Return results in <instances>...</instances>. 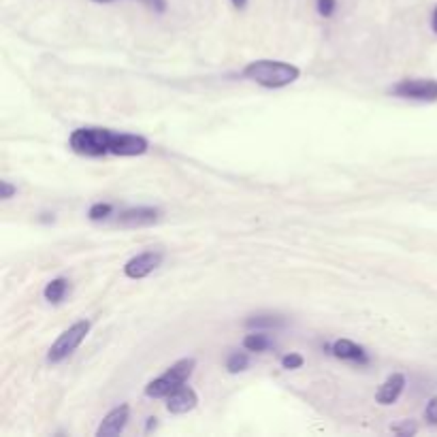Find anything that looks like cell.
<instances>
[{
	"label": "cell",
	"mask_w": 437,
	"mask_h": 437,
	"mask_svg": "<svg viewBox=\"0 0 437 437\" xmlns=\"http://www.w3.org/2000/svg\"><path fill=\"white\" fill-rule=\"evenodd\" d=\"M301 71L299 66L282 60H254L243 69V77L267 87V90H278V87H286L299 79Z\"/></svg>",
	"instance_id": "6da1fadb"
},
{
	"label": "cell",
	"mask_w": 437,
	"mask_h": 437,
	"mask_svg": "<svg viewBox=\"0 0 437 437\" xmlns=\"http://www.w3.org/2000/svg\"><path fill=\"white\" fill-rule=\"evenodd\" d=\"M113 130L109 128H96V126H85V128H75L69 137V148L87 158H101L111 154V143H113Z\"/></svg>",
	"instance_id": "7a4b0ae2"
},
{
	"label": "cell",
	"mask_w": 437,
	"mask_h": 437,
	"mask_svg": "<svg viewBox=\"0 0 437 437\" xmlns=\"http://www.w3.org/2000/svg\"><path fill=\"white\" fill-rule=\"evenodd\" d=\"M194 367H196L194 359H180L178 363H173L160 378L152 380L145 386V395L152 397V399L169 397L175 388H180V386H184L188 382V378L192 375Z\"/></svg>",
	"instance_id": "3957f363"
},
{
	"label": "cell",
	"mask_w": 437,
	"mask_h": 437,
	"mask_svg": "<svg viewBox=\"0 0 437 437\" xmlns=\"http://www.w3.org/2000/svg\"><path fill=\"white\" fill-rule=\"evenodd\" d=\"M92 329V322L90 320H77L75 324H71L50 348V352H48V361L52 365H58L62 363L64 359H69L75 350L83 343L85 335L90 333Z\"/></svg>",
	"instance_id": "277c9868"
},
{
	"label": "cell",
	"mask_w": 437,
	"mask_h": 437,
	"mask_svg": "<svg viewBox=\"0 0 437 437\" xmlns=\"http://www.w3.org/2000/svg\"><path fill=\"white\" fill-rule=\"evenodd\" d=\"M388 92L397 99L433 103L437 101V81L435 79H403L392 85Z\"/></svg>",
	"instance_id": "5b68a950"
},
{
	"label": "cell",
	"mask_w": 437,
	"mask_h": 437,
	"mask_svg": "<svg viewBox=\"0 0 437 437\" xmlns=\"http://www.w3.org/2000/svg\"><path fill=\"white\" fill-rule=\"evenodd\" d=\"M162 258H164V254L160 250L141 252L135 258H130L124 265V275L130 278V280H143L162 265Z\"/></svg>",
	"instance_id": "8992f818"
},
{
	"label": "cell",
	"mask_w": 437,
	"mask_h": 437,
	"mask_svg": "<svg viewBox=\"0 0 437 437\" xmlns=\"http://www.w3.org/2000/svg\"><path fill=\"white\" fill-rule=\"evenodd\" d=\"M160 220V209L156 207H148V205H141V207H128L124 211H120L117 215V224L120 227H126V229H139V227H150L154 222Z\"/></svg>",
	"instance_id": "52a82bcc"
},
{
	"label": "cell",
	"mask_w": 437,
	"mask_h": 437,
	"mask_svg": "<svg viewBox=\"0 0 437 437\" xmlns=\"http://www.w3.org/2000/svg\"><path fill=\"white\" fill-rule=\"evenodd\" d=\"M196 403H199V395L186 384L175 388L166 397V410L171 414H188L196 408Z\"/></svg>",
	"instance_id": "ba28073f"
},
{
	"label": "cell",
	"mask_w": 437,
	"mask_h": 437,
	"mask_svg": "<svg viewBox=\"0 0 437 437\" xmlns=\"http://www.w3.org/2000/svg\"><path fill=\"white\" fill-rule=\"evenodd\" d=\"M128 418H130V408L126 403L113 408L99 424L96 429V437H111V435H117L124 431V427L128 424Z\"/></svg>",
	"instance_id": "9c48e42d"
},
{
	"label": "cell",
	"mask_w": 437,
	"mask_h": 437,
	"mask_svg": "<svg viewBox=\"0 0 437 437\" xmlns=\"http://www.w3.org/2000/svg\"><path fill=\"white\" fill-rule=\"evenodd\" d=\"M403 388H406V375L403 373H392L375 390V401L380 406H392V403H395L401 397Z\"/></svg>",
	"instance_id": "30bf717a"
},
{
	"label": "cell",
	"mask_w": 437,
	"mask_h": 437,
	"mask_svg": "<svg viewBox=\"0 0 437 437\" xmlns=\"http://www.w3.org/2000/svg\"><path fill=\"white\" fill-rule=\"evenodd\" d=\"M331 354L341 359V361H352V363H359V365H367L369 363V357L365 352V348L350 341V339H337L333 341L331 345Z\"/></svg>",
	"instance_id": "8fae6325"
},
{
	"label": "cell",
	"mask_w": 437,
	"mask_h": 437,
	"mask_svg": "<svg viewBox=\"0 0 437 437\" xmlns=\"http://www.w3.org/2000/svg\"><path fill=\"white\" fill-rule=\"evenodd\" d=\"M286 324V320L278 314H258V316H250L245 320V327L248 329H256V331H262V329H282Z\"/></svg>",
	"instance_id": "7c38bea8"
},
{
	"label": "cell",
	"mask_w": 437,
	"mask_h": 437,
	"mask_svg": "<svg viewBox=\"0 0 437 437\" xmlns=\"http://www.w3.org/2000/svg\"><path fill=\"white\" fill-rule=\"evenodd\" d=\"M243 348L248 350V352H267L269 348H273V341H271V337H269L267 333L254 331V333L245 335Z\"/></svg>",
	"instance_id": "4fadbf2b"
},
{
	"label": "cell",
	"mask_w": 437,
	"mask_h": 437,
	"mask_svg": "<svg viewBox=\"0 0 437 437\" xmlns=\"http://www.w3.org/2000/svg\"><path fill=\"white\" fill-rule=\"evenodd\" d=\"M66 292H69V280L66 278H56V280H52L45 286V290H43V296H45L50 303L58 305V303H62Z\"/></svg>",
	"instance_id": "5bb4252c"
},
{
	"label": "cell",
	"mask_w": 437,
	"mask_h": 437,
	"mask_svg": "<svg viewBox=\"0 0 437 437\" xmlns=\"http://www.w3.org/2000/svg\"><path fill=\"white\" fill-rule=\"evenodd\" d=\"M113 215V205L111 203H94L90 209H87V217H90L92 222H101V220H107V217Z\"/></svg>",
	"instance_id": "9a60e30c"
},
{
	"label": "cell",
	"mask_w": 437,
	"mask_h": 437,
	"mask_svg": "<svg viewBox=\"0 0 437 437\" xmlns=\"http://www.w3.org/2000/svg\"><path fill=\"white\" fill-rule=\"evenodd\" d=\"M250 367V357L245 352H233L229 359H227V369L229 373H241Z\"/></svg>",
	"instance_id": "2e32d148"
},
{
	"label": "cell",
	"mask_w": 437,
	"mask_h": 437,
	"mask_svg": "<svg viewBox=\"0 0 437 437\" xmlns=\"http://www.w3.org/2000/svg\"><path fill=\"white\" fill-rule=\"evenodd\" d=\"M316 11L322 17H333L337 11V0H316Z\"/></svg>",
	"instance_id": "e0dca14e"
},
{
	"label": "cell",
	"mask_w": 437,
	"mask_h": 437,
	"mask_svg": "<svg viewBox=\"0 0 437 437\" xmlns=\"http://www.w3.org/2000/svg\"><path fill=\"white\" fill-rule=\"evenodd\" d=\"M303 363H305V359H303L301 354H296V352H290V354L282 357V369H288V371H292V369H301V367H303Z\"/></svg>",
	"instance_id": "ac0fdd59"
},
{
	"label": "cell",
	"mask_w": 437,
	"mask_h": 437,
	"mask_svg": "<svg viewBox=\"0 0 437 437\" xmlns=\"http://www.w3.org/2000/svg\"><path fill=\"white\" fill-rule=\"evenodd\" d=\"M390 431L392 433H397V435H414L416 431H418V424L414 422V420H403V422H399V424H392L390 427Z\"/></svg>",
	"instance_id": "d6986e66"
},
{
	"label": "cell",
	"mask_w": 437,
	"mask_h": 437,
	"mask_svg": "<svg viewBox=\"0 0 437 437\" xmlns=\"http://www.w3.org/2000/svg\"><path fill=\"white\" fill-rule=\"evenodd\" d=\"M424 418L429 424H437V397H433L424 408Z\"/></svg>",
	"instance_id": "ffe728a7"
},
{
	"label": "cell",
	"mask_w": 437,
	"mask_h": 437,
	"mask_svg": "<svg viewBox=\"0 0 437 437\" xmlns=\"http://www.w3.org/2000/svg\"><path fill=\"white\" fill-rule=\"evenodd\" d=\"M17 194V186H13L11 182H0V199H5V201H9V199H13Z\"/></svg>",
	"instance_id": "44dd1931"
},
{
	"label": "cell",
	"mask_w": 437,
	"mask_h": 437,
	"mask_svg": "<svg viewBox=\"0 0 437 437\" xmlns=\"http://www.w3.org/2000/svg\"><path fill=\"white\" fill-rule=\"evenodd\" d=\"M92 3H113V0H92ZM145 5H150V7H154L156 11H164V0H143Z\"/></svg>",
	"instance_id": "7402d4cb"
},
{
	"label": "cell",
	"mask_w": 437,
	"mask_h": 437,
	"mask_svg": "<svg viewBox=\"0 0 437 437\" xmlns=\"http://www.w3.org/2000/svg\"><path fill=\"white\" fill-rule=\"evenodd\" d=\"M156 420H158V418H154V416H152V418H148V422H145V431H148V433H150L152 429H156V424H158Z\"/></svg>",
	"instance_id": "603a6c76"
},
{
	"label": "cell",
	"mask_w": 437,
	"mask_h": 437,
	"mask_svg": "<svg viewBox=\"0 0 437 437\" xmlns=\"http://www.w3.org/2000/svg\"><path fill=\"white\" fill-rule=\"evenodd\" d=\"M431 28H433V32L437 34V7L433 9V17H431Z\"/></svg>",
	"instance_id": "cb8c5ba5"
},
{
	"label": "cell",
	"mask_w": 437,
	"mask_h": 437,
	"mask_svg": "<svg viewBox=\"0 0 437 437\" xmlns=\"http://www.w3.org/2000/svg\"><path fill=\"white\" fill-rule=\"evenodd\" d=\"M231 3H233V7H235V9H245L248 0H231Z\"/></svg>",
	"instance_id": "d4e9b609"
},
{
	"label": "cell",
	"mask_w": 437,
	"mask_h": 437,
	"mask_svg": "<svg viewBox=\"0 0 437 437\" xmlns=\"http://www.w3.org/2000/svg\"><path fill=\"white\" fill-rule=\"evenodd\" d=\"M38 220H41V222H54V215H52V213H41Z\"/></svg>",
	"instance_id": "484cf974"
}]
</instances>
